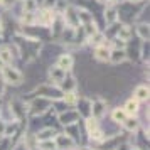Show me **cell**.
<instances>
[{"mask_svg":"<svg viewBox=\"0 0 150 150\" xmlns=\"http://www.w3.org/2000/svg\"><path fill=\"white\" fill-rule=\"evenodd\" d=\"M2 81L7 83V84H12V86H19L24 83V74L17 68L4 66L2 68Z\"/></svg>","mask_w":150,"mask_h":150,"instance_id":"cell-1","label":"cell"},{"mask_svg":"<svg viewBox=\"0 0 150 150\" xmlns=\"http://www.w3.org/2000/svg\"><path fill=\"white\" fill-rule=\"evenodd\" d=\"M54 142H56V149L61 150H73L76 147V140L69 133H59Z\"/></svg>","mask_w":150,"mask_h":150,"instance_id":"cell-2","label":"cell"},{"mask_svg":"<svg viewBox=\"0 0 150 150\" xmlns=\"http://www.w3.org/2000/svg\"><path fill=\"white\" fill-rule=\"evenodd\" d=\"M49 106H51V100L39 96V98H35L34 101L30 103V113L32 115H42L44 111H47Z\"/></svg>","mask_w":150,"mask_h":150,"instance_id":"cell-3","label":"cell"},{"mask_svg":"<svg viewBox=\"0 0 150 150\" xmlns=\"http://www.w3.org/2000/svg\"><path fill=\"white\" fill-rule=\"evenodd\" d=\"M35 93H39L42 98H47V100H61L62 98V91L57 88H52V86H47V84H42L41 88L35 89Z\"/></svg>","mask_w":150,"mask_h":150,"instance_id":"cell-4","label":"cell"},{"mask_svg":"<svg viewBox=\"0 0 150 150\" xmlns=\"http://www.w3.org/2000/svg\"><path fill=\"white\" fill-rule=\"evenodd\" d=\"M125 59H127V51H125V47H115V49L110 51L108 61L111 62V64H122Z\"/></svg>","mask_w":150,"mask_h":150,"instance_id":"cell-5","label":"cell"},{"mask_svg":"<svg viewBox=\"0 0 150 150\" xmlns=\"http://www.w3.org/2000/svg\"><path fill=\"white\" fill-rule=\"evenodd\" d=\"M106 111V103L103 100H96V101H91V116L93 118H101Z\"/></svg>","mask_w":150,"mask_h":150,"instance_id":"cell-6","label":"cell"},{"mask_svg":"<svg viewBox=\"0 0 150 150\" xmlns=\"http://www.w3.org/2000/svg\"><path fill=\"white\" fill-rule=\"evenodd\" d=\"M78 120H79V113L74 111V110H71V111H66V113H61V115H59V122H61L62 125H66V127L74 125Z\"/></svg>","mask_w":150,"mask_h":150,"instance_id":"cell-7","label":"cell"},{"mask_svg":"<svg viewBox=\"0 0 150 150\" xmlns=\"http://www.w3.org/2000/svg\"><path fill=\"white\" fill-rule=\"evenodd\" d=\"M95 59L100 62H108L110 59V49L105 46V44H101V46H98V47L95 49Z\"/></svg>","mask_w":150,"mask_h":150,"instance_id":"cell-8","label":"cell"},{"mask_svg":"<svg viewBox=\"0 0 150 150\" xmlns=\"http://www.w3.org/2000/svg\"><path fill=\"white\" fill-rule=\"evenodd\" d=\"M49 78H51L52 83H61L66 78V71L61 69L59 66H52V68L49 69Z\"/></svg>","mask_w":150,"mask_h":150,"instance_id":"cell-9","label":"cell"},{"mask_svg":"<svg viewBox=\"0 0 150 150\" xmlns=\"http://www.w3.org/2000/svg\"><path fill=\"white\" fill-rule=\"evenodd\" d=\"M73 64H74V59H73L71 54H62L57 59V66L61 69H64V71H69V69L73 68Z\"/></svg>","mask_w":150,"mask_h":150,"instance_id":"cell-10","label":"cell"},{"mask_svg":"<svg viewBox=\"0 0 150 150\" xmlns=\"http://www.w3.org/2000/svg\"><path fill=\"white\" fill-rule=\"evenodd\" d=\"M120 19V15H118V8L116 7H106V10H105V21H106V24L108 25H111V24H115L116 21Z\"/></svg>","mask_w":150,"mask_h":150,"instance_id":"cell-11","label":"cell"},{"mask_svg":"<svg viewBox=\"0 0 150 150\" xmlns=\"http://www.w3.org/2000/svg\"><path fill=\"white\" fill-rule=\"evenodd\" d=\"M133 100H137V101H147L149 100V86H145V84L137 86L135 93H133Z\"/></svg>","mask_w":150,"mask_h":150,"instance_id":"cell-12","label":"cell"},{"mask_svg":"<svg viewBox=\"0 0 150 150\" xmlns=\"http://www.w3.org/2000/svg\"><path fill=\"white\" fill-rule=\"evenodd\" d=\"M123 110H125V113H127V116H137V113H138V110H140V106H138V101L137 100H128V101L125 103V106H123Z\"/></svg>","mask_w":150,"mask_h":150,"instance_id":"cell-13","label":"cell"},{"mask_svg":"<svg viewBox=\"0 0 150 150\" xmlns=\"http://www.w3.org/2000/svg\"><path fill=\"white\" fill-rule=\"evenodd\" d=\"M116 39H120V41H123V42L130 41V39H132V29H130V25H122V27L118 29Z\"/></svg>","mask_w":150,"mask_h":150,"instance_id":"cell-14","label":"cell"},{"mask_svg":"<svg viewBox=\"0 0 150 150\" xmlns=\"http://www.w3.org/2000/svg\"><path fill=\"white\" fill-rule=\"evenodd\" d=\"M125 130H128V132H137L138 130V120H137L135 116H127L122 123Z\"/></svg>","mask_w":150,"mask_h":150,"instance_id":"cell-15","label":"cell"},{"mask_svg":"<svg viewBox=\"0 0 150 150\" xmlns=\"http://www.w3.org/2000/svg\"><path fill=\"white\" fill-rule=\"evenodd\" d=\"M56 135V132L52 128H44V130H41L37 135H35V140L37 142H42V140H49V138H52V137Z\"/></svg>","mask_w":150,"mask_h":150,"instance_id":"cell-16","label":"cell"},{"mask_svg":"<svg viewBox=\"0 0 150 150\" xmlns=\"http://www.w3.org/2000/svg\"><path fill=\"white\" fill-rule=\"evenodd\" d=\"M62 84V91L66 93V91H74L76 89V81H74V78H64L61 81Z\"/></svg>","mask_w":150,"mask_h":150,"instance_id":"cell-17","label":"cell"},{"mask_svg":"<svg viewBox=\"0 0 150 150\" xmlns=\"http://www.w3.org/2000/svg\"><path fill=\"white\" fill-rule=\"evenodd\" d=\"M137 34H138V37L142 39V41H149V24H140L138 27H137Z\"/></svg>","mask_w":150,"mask_h":150,"instance_id":"cell-18","label":"cell"},{"mask_svg":"<svg viewBox=\"0 0 150 150\" xmlns=\"http://www.w3.org/2000/svg\"><path fill=\"white\" fill-rule=\"evenodd\" d=\"M61 100H64L66 105H76V101H78V95H76L74 91H66V93H62Z\"/></svg>","mask_w":150,"mask_h":150,"instance_id":"cell-19","label":"cell"},{"mask_svg":"<svg viewBox=\"0 0 150 150\" xmlns=\"http://www.w3.org/2000/svg\"><path fill=\"white\" fill-rule=\"evenodd\" d=\"M111 118H113V122L123 123V120L127 118V113H125V110L123 108H115L113 110V113H111Z\"/></svg>","mask_w":150,"mask_h":150,"instance_id":"cell-20","label":"cell"},{"mask_svg":"<svg viewBox=\"0 0 150 150\" xmlns=\"http://www.w3.org/2000/svg\"><path fill=\"white\" fill-rule=\"evenodd\" d=\"M0 61L4 64H10L12 62V54L8 49H0Z\"/></svg>","mask_w":150,"mask_h":150,"instance_id":"cell-21","label":"cell"},{"mask_svg":"<svg viewBox=\"0 0 150 150\" xmlns=\"http://www.w3.org/2000/svg\"><path fill=\"white\" fill-rule=\"evenodd\" d=\"M39 147H41V150H56V142L52 138L42 140V142H39Z\"/></svg>","mask_w":150,"mask_h":150,"instance_id":"cell-22","label":"cell"},{"mask_svg":"<svg viewBox=\"0 0 150 150\" xmlns=\"http://www.w3.org/2000/svg\"><path fill=\"white\" fill-rule=\"evenodd\" d=\"M84 32H86V37H91L93 34L98 32V29H96V24L93 21L88 22V24H84Z\"/></svg>","mask_w":150,"mask_h":150,"instance_id":"cell-23","label":"cell"},{"mask_svg":"<svg viewBox=\"0 0 150 150\" xmlns=\"http://www.w3.org/2000/svg\"><path fill=\"white\" fill-rule=\"evenodd\" d=\"M37 7L35 0H24V12H34Z\"/></svg>","mask_w":150,"mask_h":150,"instance_id":"cell-24","label":"cell"},{"mask_svg":"<svg viewBox=\"0 0 150 150\" xmlns=\"http://www.w3.org/2000/svg\"><path fill=\"white\" fill-rule=\"evenodd\" d=\"M86 128H88V132L96 130V128H98V120L93 118V116H88V118H86Z\"/></svg>","mask_w":150,"mask_h":150,"instance_id":"cell-25","label":"cell"},{"mask_svg":"<svg viewBox=\"0 0 150 150\" xmlns=\"http://www.w3.org/2000/svg\"><path fill=\"white\" fill-rule=\"evenodd\" d=\"M89 137H91V140H96V142H103L105 140V137H103V132L100 128L93 130V132H89Z\"/></svg>","mask_w":150,"mask_h":150,"instance_id":"cell-26","label":"cell"},{"mask_svg":"<svg viewBox=\"0 0 150 150\" xmlns=\"http://www.w3.org/2000/svg\"><path fill=\"white\" fill-rule=\"evenodd\" d=\"M5 125L7 123L4 122V120H0V137H4V133H5Z\"/></svg>","mask_w":150,"mask_h":150,"instance_id":"cell-27","label":"cell"},{"mask_svg":"<svg viewBox=\"0 0 150 150\" xmlns=\"http://www.w3.org/2000/svg\"><path fill=\"white\" fill-rule=\"evenodd\" d=\"M46 5H47L49 8L54 7V5H56V0H46Z\"/></svg>","mask_w":150,"mask_h":150,"instance_id":"cell-28","label":"cell"},{"mask_svg":"<svg viewBox=\"0 0 150 150\" xmlns=\"http://www.w3.org/2000/svg\"><path fill=\"white\" fill-rule=\"evenodd\" d=\"M4 89H5V83H4L2 79H0V96L4 95Z\"/></svg>","mask_w":150,"mask_h":150,"instance_id":"cell-29","label":"cell"},{"mask_svg":"<svg viewBox=\"0 0 150 150\" xmlns=\"http://www.w3.org/2000/svg\"><path fill=\"white\" fill-rule=\"evenodd\" d=\"M128 2H132V4H138V2H142V0H128Z\"/></svg>","mask_w":150,"mask_h":150,"instance_id":"cell-30","label":"cell"},{"mask_svg":"<svg viewBox=\"0 0 150 150\" xmlns=\"http://www.w3.org/2000/svg\"><path fill=\"white\" fill-rule=\"evenodd\" d=\"M98 2H110V0H98Z\"/></svg>","mask_w":150,"mask_h":150,"instance_id":"cell-31","label":"cell"},{"mask_svg":"<svg viewBox=\"0 0 150 150\" xmlns=\"http://www.w3.org/2000/svg\"><path fill=\"white\" fill-rule=\"evenodd\" d=\"M132 150H140V149H135V147H133V149H132Z\"/></svg>","mask_w":150,"mask_h":150,"instance_id":"cell-32","label":"cell"}]
</instances>
